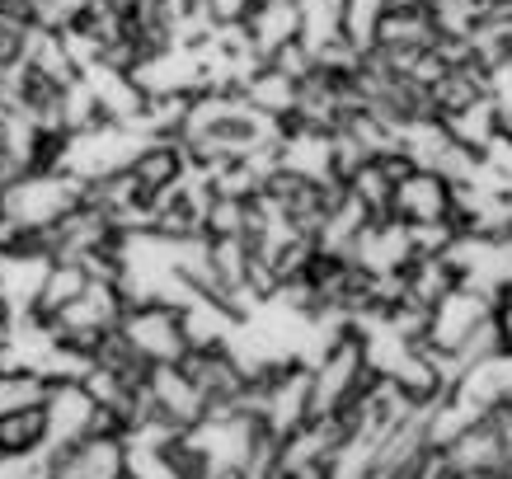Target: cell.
<instances>
[{"instance_id":"obj_1","label":"cell","mask_w":512,"mask_h":479,"mask_svg":"<svg viewBox=\"0 0 512 479\" xmlns=\"http://www.w3.org/2000/svg\"><path fill=\"white\" fill-rule=\"evenodd\" d=\"M118 334L132 343V353L146 357L151 367L160 362H179L188 353V334H184V310L170 301H141L127 306V315L118 320Z\"/></svg>"},{"instance_id":"obj_2","label":"cell","mask_w":512,"mask_h":479,"mask_svg":"<svg viewBox=\"0 0 512 479\" xmlns=\"http://www.w3.org/2000/svg\"><path fill=\"white\" fill-rule=\"evenodd\" d=\"M442 461H447L451 475H470V479H503L508 475L512 456L503 447H498V437L489 423H470L466 433L456 437V442H447L442 447Z\"/></svg>"},{"instance_id":"obj_3","label":"cell","mask_w":512,"mask_h":479,"mask_svg":"<svg viewBox=\"0 0 512 479\" xmlns=\"http://www.w3.org/2000/svg\"><path fill=\"white\" fill-rule=\"evenodd\" d=\"M390 217L414 226V221H451V179L433 170H414L390 193Z\"/></svg>"},{"instance_id":"obj_4","label":"cell","mask_w":512,"mask_h":479,"mask_svg":"<svg viewBox=\"0 0 512 479\" xmlns=\"http://www.w3.org/2000/svg\"><path fill=\"white\" fill-rule=\"evenodd\" d=\"M132 179H137L146 193H160V188H174L184 179L188 170V155H184V141L179 137H146L132 155Z\"/></svg>"},{"instance_id":"obj_5","label":"cell","mask_w":512,"mask_h":479,"mask_svg":"<svg viewBox=\"0 0 512 479\" xmlns=\"http://www.w3.org/2000/svg\"><path fill=\"white\" fill-rule=\"evenodd\" d=\"M47 451V400L0 414V461H33Z\"/></svg>"},{"instance_id":"obj_6","label":"cell","mask_w":512,"mask_h":479,"mask_svg":"<svg viewBox=\"0 0 512 479\" xmlns=\"http://www.w3.org/2000/svg\"><path fill=\"white\" fill-rule=\"evenodd\" d=\"M484 423L494 428V437H498V447L512 456V400H503V404H494L489 414H484Z\"/></svg>"}]
</instances>
